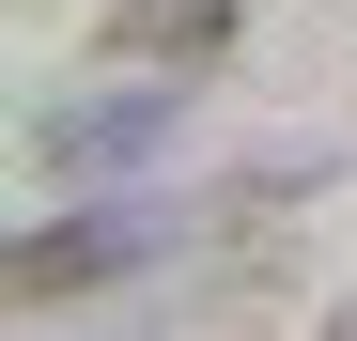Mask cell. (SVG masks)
Wrapping results in <instances>:
<instances>
[{"instance_id":"cell-1","label":"cell","mask_w":357,"mask_h":341,"mask_svg":"<svg viewBox=\"0 0 357 341\" xmlns=\"http://www.w3.org/2000/svg\"><path fill=\"white\" fill-rule=\"evenodd\" d=\"M125 264H155V217H140V202H63V217H31V233H0V326H31V310H63V295H109Z\"/></svg>"},{"instance_id":"cell-2","label":"cell","mask_w":357,"mask_h":341,"mask_svg":"<svg viewBox=\"0 0 357 341\" xmlns=\"http://www.w3.org/2000/svg\"><path fill=\"white\" fill-rule=\"evenodd\" d=\"M171 125H187V93H171V78H140V93H109V109H47V140H31V155H47V170H63V187L93 202L109 170H140Z\"/></svg>"},{"instance_id":"cell-3","label":"cell","mask_w":357,"mask_h":341,"mask_svg":"<svg viewBox=\"0 0 357 341\" xmlns=\"http://www.w3.org/2000/svg\"><path fill=\"white\" fill-rule=\"evenodd\" d=\"M233 31H249V0H109V63H140V78L218 63Z\"/></svg>"}]
</instances>
